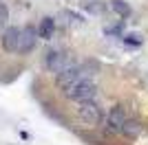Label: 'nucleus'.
<instances>
[{
  "label": "nucleus",
  "instance_id": "5",
  "mask_svg": "<svg viewBox=\"0 0 148 145\" xmlns=\"http://www.w3.org/2000/svg\"><path fill=\"white\" fill-rule=\"evenodd\" d=\"M20 40H22V29H20V26H5L2 48H5L7 53H18L20 51Z\"/></svg>",
  "mask_w": 148,
  "mask_h": 145
},
{
  "label": "nucleus",
  "instance_id": "3",
  "mask_svg": "<svg viewBox=\"0 0 148 145\" xmlns=\"http://www.w3.org/2000/svg\"><path fill=\"white\" fill-rule=\"evenodd\" d=\"M80 77H86L84 70H82V66H80V64H71V62H66V64L56 72V84L60 86V88H64V86L77 81Z\"/></svg>",
  "mask_w": 148,
  "mask_h": 145
},
{
  "label": "nucleus",
  "instance_id": "10",
  "mask_svg": "<svg viewBox=\"0 0 148 145\" xmlns=\"http://www.w3.org/2000/svg\"><path fill=\"white\" fill-rule=\"evenodd\" d=\"M111 9L117 13L122 20L130 18V13H133V9H130V5L126 2V0H111Z\"/></svg>",
  "mask_w": 148,
  "mask_h": 145
},
{
  "label": "nucleus",
  "instance_id": "1",
  "mask_svg": "<svg viewBox=\"0 0 148 145\" xmlns=\"http://www.w3.org/2000/svg\"><path fill=\"white\" fill-rule=\"evenodd\" d=\"M64 97L71 99V101H86V99H95V92H97V86L93 84L88 77H80L77 81L69 84L62 88Z\"/></svg>",
  "mask_w": 148,
  "mask_h": 145
},
{
  "label": "nucleus",
  "instance_id": "13",
  "mask_svg": "<svg viewBox=\"0 0 148 145\" xmlns=\"http://www.w3.org/2000/svg\"><path fill=\"white\" fill-rule=\"evenodd\" d=\"M7 22H9V9H7V5L0 0V29H5Z\"/></svg>",
  "mask_w": 148,
  "mask_h": 145
},
{
  "label": "nucleus",
  "instance_id": "9",
  "mask_svg": "<svg viewBox=\"0 0 148 145\" xmlns=\"http://www.w3.org/2000/svg\"><path fill=\"white\" fill-rule=\"evenodd\" d=\"M142 132V125L137 123L133 117H126V121H124V125H122V132L119 134H124V136H128V139H135L137 134Z\"/></svg>",
  "mask_w": 148,
  "mask_h": 145
},
{
  "label": "nucleus",
  "instance_id": "6",
  "mask_svg": "<svg viewBox=\"0 0 148 145\" xmlns=\"http://www.w3.org/2000/svg\"><path fill=\"white\" fill-rule=\"evenodd\" d=\"M66 62H69V57L62 51H58V48H49L47 55H44V68L49 72H58Z\"/></svg>",
  "mask_w": 148,
  "mask_h": 145
},
{
  "label": "nucleus",
  "instance_id": "8",
  "mask_svg": "<svg viewBox=\"0 0 148 145\" xmlns=\"http://www.w3.org/2000/svg\"><path fill=\"white\" fill-rule=\"evenodd\" d=\"M36 33H38V37H42V40H51L53 33H56V20L51 18V16L42 18L40 24H38V29H36Z\"/></svg>",
  "mask_w": 148,
  "mask_h": 145
},
{
  "label": "nucleus",
  "instance_id": "15",
  "mask_svg": "<svg viewBox=\"0 0 148 145\" xmlns=\"http://www.w3.org/2000/svg\"><path fill=\"white\" fill-rule=\"evenodd\" d=\"M104 35H122V24L119 26H104Z\"/></svg>",
  "mask_w": 148,
  "mask_h": 145
},
{
  "label": "nucleus",
  "instance_id": "7",
  "mask_svg": "<svg viewBox=\"0 0 148 145\" xmlns=\"http://www.w3.org/2000/svg\"><path fill=\"white\" fill-rule=\"evenodd\" d=\"M38 33L33 26H22V40H20V51L18 55H29L33 48H36V42H38Z\"/></svg>",
  "mask_w": 148,
  "mask_h": 145
},
{
  "label": "nucleus",
  "instance_id": "11",
  "mask_svg": "<svg viewBox=\"0 0 148 145\" xmlns=\"http://www.w3.org/2000/svg\"><path fill=\"white\" fill-rule=\"evenodd\" d=\"M104 9H106V5L99 2V0H88L86 5H84V11H88V13H102Z\"/></svg>",
  "mask_w": 148,
  "mask_h": 145
},
{
  "label": "nucleus",
  "instance_id": "14",
  "mask_svg": "<svg viewBox=\"0 0 148 145\" xmlns=\"http://www.w3.org/2000/svg\"><path fill=\"white\" fill-rule=\"evenodd\" d=\"M64 16L69 18V24L73 22V24H84V18H82L80 13H75V11H64Z\"/></svg>",
  "mask_w": 148,
  "mask_h": 145
},
{
  "label": "nucleus",
  "instance_id": "2",
  "mask_svg": "<svg viewBox=\"0 0 148 145\" xmlns=\"http://www.w3.org/2000/svg\"><path fill=\"white\" fill-rule=\"evenodd\" d=\"M77 119L84 125H97V123H102V108L93 99L77 101Z\"/></svg>",
  "mask_w": 148,
  "mask_h": 145
},
{
  "label": "nucleus",
  "instance_id": "12",
  "mask_svg": "<svg viewBox=\"0 0 148 145\" xmlns=\"http://www.w3.org/2000/svg\"><path fill=\"white\" fill-rule=\"evenodd\" d=\"M122 37L124 44H130V46H142V35H137V33H128V35H119Z\"/></svg>",
  "mask_w": 148,
  "mask_h": 145
},
{
  "label": "nucleus",
  "instance_id": "4",
  "mask_svg": "<svg viewBox=\"0 0 148 145\" xmlns=\"http://www.w3.org/2000/svg\"><path fill=\"white\" fill-rule=\"evenodd\" d=\"M128 112L124 110V106H113L108 110V117H106V125H104V132L108 134H119L122 132V125L124 121H126Z\"/></svg>",
  "mask_w": 148,
  "mask_h": 145
}]
</instances>
